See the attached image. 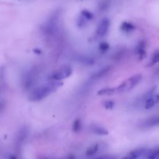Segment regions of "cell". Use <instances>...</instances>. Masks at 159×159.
Instances as JSON below:
<instances>
[{
	"label": "cell",
	"instance_id": "cell-1",
	"mask_svg": "<svg viewBox=\"0 0 159 159\" xmlns=\"http://www.w3.org/2000/svg\"><path fill=\"white\" fill-rule=\"evenodd\" d=\"M61 81H50L41 84L34 88L30 93L28 99L30 101L37 102L46 98L62 85Z\"/></svg>",
	"mask_w": 159,
	"mask_h": 159
},
{
	"label": "cell",
	"instance_id": "cell-2",
	"mask_svg": "<svg viewBox=\"0 0 159 159\" xmlns=\"http://www.w3.org/2000/svg\"><path fill=\"white\" fill-rule=\"evenodd\" d=\"M60 19V12L56 11L53 12L45 21L42 30L44 34L48 37H52L55 35L59 29Z\"/></svg>",
	"mask_w": 159,
	"mask_h": 159
},
{
	"label": "cell",
	"instance_id": "cell-3",
	"mask_svg": "<svg viewBox=\"0 0 159 159\" xmlns=\"http://www.w3.org/2000/svg\"><path fill=\"white\" fill-rule=\"evenodd\" d=\"M40 75V68L37 66H33L23 74L22 84L25 89L30 88L37 81Z\"/></svg>",
	"mask_w": 159,
	"mask_h": 159
},
{
	"label": "cell",
	"instance_id": "cell-4",
	"mask_svg": "<svg viewBox=\"0 0 159 159\" xmlns=\"http://www.w3.org/2000/svg\"><path fill=\"white\" fill-rule=\"evenodd\" d=\"M141 79V74H135L130 76L116 88V92H125L130 90L140 82Z\"/></svg>",
	"mask_w": 159,
	"mask_h": 159
},
{
	"label": "cell",
	"instance_id": "cell-5",
	"mask_svg": "<svg viewBox=\"0 0 159 159\" xmlns=\"http://www.w3.org/2000/svg\"><path fill=\"white\" fill-rule=\"evenodd\" d=\"M72 73L71 68L68 65H63L55 70L48 76V80L60 81L70 76Z\"/></svg>",
	"mask_w": 159,
	"mask_h": 159
},
{
	"label": "cell",
	"instance_id": "cell-6",
	"mask_svg": "<svg viewBox=\"0 0 159 159\" xmlns=\"http://www.w3.org/2000/svg\"><path fill=\"white\" fill-rule=\"evenodd\" d=\"M110 27V20L107 17L102 18L99 22L96 33L99 36H104L108 32Z\"/></svg>",
	"mask_w": 159,
	"mask_h": 159
},
{
	"label": "cell",
	"instance_id": "cell-7",
	"mask_svg": "<svg viewBox=\"0 0 159 159\" xmlns=\"http://www.w3.org/2000/svg\"><path fill=\"white\" fill-rule=\"evenodd\" d=\"M147 148H139L130 151L121 159H137L139 157L143 155L147 151Z\"/></svg>",
	"mask_w": 159,
	"mask_h": 159
},
{
	"label": "cell",
	"instance_id": "cell-8",
	"mask_svg": "<svg viewBox=\"0 0 159 159\" xmlns=\"http://www.w3.org/2000/svg\"><path fill=\"white\" fill-rule=\"evenodd\" d=\"M145 46H146L145 42L143 40H140L138 43L135 48V53L137 55L138 58L140 60H143L146 57L147 53L145 51Z\"/></svg>",
	"mask_w": 159,
	"mask_h": 159
},
{
	"label": "cell",
	"instance_id": "cell-9",
	"mask_svg": "<svg viewBox=\"0 0 159 159\" xmlns=\"http://www.w3.org/2000/svg\"><path fill=\"white\" fill-rule=\"evenodd\" d=\"M145 101V108L147 109L153 107L156 104L159 102V95L158 94H151L147 97Z\"/></svg>",
	"mask_w": 159,
	"mask_h": 159
},
{
	"label": "cell",
	"instance_id": "cell-10",
	"mask_svg": "<svg viewBox=\"0 0 159 159\" xmlns=\"http://www.w3.org/2000/svg\"><path fill=\"white\" fill-rule=\"evenodd\" d=\"M76 60L81 64H83L86 66H91L93 65L95 63V60L94 58L83 55H78L76 57Z\"/></svg>",
	"mask_w": 159,
	"mask_h": 159
},
{
	"label": "cell",
	"instance_id": "cell-11",
	"mask_svg": "<svg viewBox=\"0 0 159 159\" xmlns=\"http://www.w3.org/2000/svg\"><path fill=\"white\" fill-rule=\"evenodd\" d=\"M142 125L147 127L159 126V116H153L146 119L145 121L143 122Z\"/></svg>",
	"mask_w": 159,
	"mask_h": 159
},
{
	"label": "cell",
	"instance_id": "cell-12",
	"mask_svg": "<svg viewBox=\"0 0 159 159\" xmlns=\"http://www.w3.org/2000/svg\"><path fill=\"white\" fill-rule=\"evenodd\" d=\"M145 157V159H159V147L148 150L143 155Z\"/></svg>",
	"mask_w": 159,
	"mask_h": 159
},
{
	"label": "cell",
	"instance_id": "cell-13",
	"mask_svg": "<svg viewBox=\"0 0 159 159\" xmlns=\"http://www.w3.org/2000/svg\"><path fill=\"white\" fill-rule=\"evenodd\" d=\"M91 130L93 133L100 135H106L108 134V131L106 129L98 125H92L91 126Z\"/></svg>",
	"mask_w": 159,
	"mask_h": 159
},
{
	"label": "cell",
	"instance_id": "cell-14",
	"mask_svg": "<svg viewBox=\"0 0 159 159\" xmlns=\"http://www.w3.org/2000/svg\"><path fill=\"white\" fill-rule=\"evenodd\" d=\"M135 27L133 24L126 21L123 22L120 27V29L125 33H129L133 31L135 29Z\"/></svg>",
	"mask_w": 159,
	"mask_h": 159
},
{
	"label": "cell",
	"instance_id": "cell-15",
	"mask_svg": "<svg viewBox=\"0 0 159 159\" xmlns=\"http://www.w3.org/2000/svg\"><path fill=\"white\" fill-rule=\"evenodd\" d=\"M115 93H116V88H106L100 89L98 92V94L99 96L111 95Z\"/></svg>",
	"mask_w": 159,
	"mask_h": 159
},
{
	"label": "cell",
	"instance_id": "cell-16",
	"mask_svg": "<svg viewBox=\"0 0 159 159\" xmlns=\"http://www.w3.org/2000/svg\"><path fill=\"white\" fill-rule=\"evenodd\" d=\"M99 149V145L98 143H95L91 146H90L86 151V155L90 157L94 155L97 153Z\"/></svg>",
	"mask_w": 159,
	"mask_h": 159
},
{
	"label": "cell",
	"instance_id": "cell-17",
	"mask_svg": "<svg viewBox=\"0 0 159 159\" xmlns=\"http://www.w3.org/2000/svg\"><path fill=\"white\" fill-rule=\"evenodd\" d=\"M159 63V48L156 50L155 51V52L153 54V56L150 61V62L148 63V66H151L154 65L156 63Z\"/></svg>",
	"mask_w": 159,
	"mask_h": 159
},
{
	"label": "cell",
	"instance_id": "cell-18",
	"mask_svg": "<svg viewBox=\"0 0 159 159\" xmlns=\"http://www.w3.org/2000/svg\"><path fill=\"white\" fill-rule=\"evenodd\" d=\"M82 128V123L80 119H76L72 125V130L75 132H78L81 130Z\"/></svg>",
	"mask_w": 159,
	"mask_h": 159
},
{
	"label": "cell",
	"instance_id": "cell-19",
	"mask_svg": "<svg viewBox=\"0 0 159 159\" xmlns=\"http://www.w3.org/2000/svg\"><path fill=\"white\" fill-rule=\"evenodd\" d=\"M83 18H84L86 20H91L94 18V16L91 12H90L88 10L86 9H83L81 11V14H80Z\"/></svg>",
	"mask_w": 159,
	"mask_h": 159
},
{
	"label": "cell",
	"instance_id": "cell-20",
	"mask_svg": "<svg viewBox=\"0 0 159 159\" xmlns=\"http://www.w3.org/2000/svg\"><path fill=\"white\" fill-rule=\"evenodd\" d=\"M109 70V67H105L102 69H101L100 70H99L98 72H96L94 75V77L95 78H99V77H101L104 75H105Z\"/></svg>",
	"mask_w": 159,
	"mask_h": 159
},
{
	"label": "cell",
	"instance_id": "cell-21",
	"mask_svg": "<svg viewBox=\"0 0 159 159\" xmlns=\"http://www.w3.org/2000/svg\"><path fill=\"white\" fill-rule=\"evenodd\" d=\"M109 48V45L108 43H107L106 42H101L99 45V49L102 53L107 52Z\"/></svg>",
	"mask_w": 159,
	"mask_h": 159
},
{
	"label": "cell",
	"instance_id": "cell-22",
	"mask_svg": "<svg viewBox=\"0 0 159 159\" xmlns=\"http://www.w3.org/2000/svg\"><path fill=\"white\" fill-rule=\"evenodd\" d=\"M88 20H86L84 18H83L81 15L78 17L77 19V25L79 27H83L86 25Z\"/></svg>",
	"mask_w": 159,
	"mask_h": 159
},
{
	"label": "cell",
	"instance_id": "cell-23",
	"mask_svg": "<svg viewBox=\"0 0 159 159\" xmlns=\"http://www.w3.org/2000/svg\"><path fill=\"white\" fill-rule=\"evenodd\" d=\"M103 105L106 109H113V107L114 106V102L112 101L107 100V101H105L103 102Z\"/></svg>",
	"mask_w": 159,
	"mask_h": 159
},
{
	"label": "cell",
	"instance_id": "cell-24",
	"mask_svg": "<svg viewBox=\"0 0 159 159\" xmlns=\"http://www.w3.org/2000/svg\"><path fill=\"white\" fill-rule=\"evenodd\" d=\"M108 6H109V2H106V1L102 2L99 5V9L101 11H105L106 9H107Z\"/></svg>",
	"mask_w": 159,
	"mask_h": 159
},
{
	"label": "cell",
	"instance_id": "cell-25",
	"mask_svg": "<svg viewBox=\"0 0 159 159\" xmlns=\"http://www.w3.org/2000/svg\"><path fill=\"white\" fill-rule=\"evenodd\" d=\"M94 159H116V157L112 156H103V157H100Z\"/></svg>",
	"mask_w": 159,
	"mask_h": 159
},
{
	"label": "cell",
	"instance_id": "cell-26",
	"mask_svg": "<svg viewBox=\"0 0 159 159\" xmlns=\"http://www.w3.org/2000/svg\"><path fill=\"white\" fill-rule=\"evenodd\" d=\"M4 104H5L4 101L3 99H0V112H1V111L4 108Z\"/></svg>",
	"mask_w": 159,
	"mask_h": 159
},
{
	"label": "cell",
	"instance_id": "cell-27",
	"mask_svg": "<svg viewBox=\"0 0 159 159\" xmlns=\"http://www.w3.org/2000/svg\"><path fill=\"white\" fill-rule=\"evenodd\" d=\"M64 159H75V157L73 155H70L66 157H65Z\"/></svg>",
	"mask_w": 159,
	"mask_h": 159
},
{
	"label": "cell",
	"instance_id": "cell-28",
	"mask_svg": "<svg viewBox=\"0 0 159 159\" xmlns=\"http://www.w3.org/2000/svg\"><path fill=\"white\" fill-rule=\"evenodd\" d=\"M9 159H17V158L15 156H11L9 157Z\"/></svg>",
	"mask_w": 159,
	"mask_h": 159
},
{
	"label": "cell",
	"instance_id": "cell-29",
	"mask_svg": "<svg viewBox=\"0 0 159 159\" xmlns=\"http://www.w3.org/2000/svg\"><path fill=\"white\" fill-rule=\"evenodd\" d=\"M158 73L159 74V69H158Z\"/></svg>",
	"mask_w": 159,
	"mask_h": 159
}]
</instances>
